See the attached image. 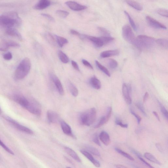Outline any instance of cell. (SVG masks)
<instances>
[{"instance_id": "cell-1", "label": "cell", "mask_w": 168, "mask_h": 168, "mask_svg": "<svg viewBox=\"0 0 168 168\" xmlns=\"http://www.w3.org/2000/svg\"><path fill=\"white\" fill-rule=\"evenodd\" d=\"M13 99L15 102L30 113L35 115H37L40 113V107L37 103L30 101L26 97L20 95H14Z\"/></svg>"}, {"instance_id": "cell-2", "label": "cell", "mask_w": 168, "mask_h": 168, "mask_svg": "<svg viewBox=\"0 0 168 168\" xmlns=\"http://www.w3.org/2000/svg\"><path fill=\"white\" fill-rule=\"evenodd\" d=\"M21 20L18 14L14 12H10L0 16V26L8 28L19 26Z\"/></svg>"}, {"instance_id": "cell-3", "label": "cell", "mask_w": 168, "mask_h": 168, "mask_svg": "<svg viewBox=\"0 0 168 168\" xmlns=\"http://www.w3.org/2000/svg\"><path fill=\"white\" fill-rule=\"evenodd\" d=\"M31 63L30 59L25 58L22 60L17 68L15 76L16 79L22 80L28 74L31 68Z\"/></svg>"}, {"instance_id": "cell-4", "label": "cell", "mask_w": 168, "mask_h": 168, "mask_svg": "<svg viewBox=\"0 0 168 168\" xmlns=\"http://www.w3.org/2000/svg\"><path fill=\"white\" fill-rule=\"evenodd\" d=\"M155 40L147 36L140 35L136 38L134 45L140 50L149 49L154 45Z\"/></svg>"}, {"instance_id": "cell-5", "label": "cell", "mask_w": 168, "mask_h": 168, "mask_svg": "<svg viewBox=\"0 0 168 168\" xmlns=\"http://www.w3.org/2000/svg\"><path fill=\"white\" fill-rule=\"evenodd\" d=\"M96 117V109L92 108L80 113L79 117V121L80 124L89 127L94 122Z\"/></svg>"}, {"instance_id": "cell-6", "label": "cell", "mask_w": 168, "mask_h": 168, "mask_svg": "<svg viewBox=\"0 0 168 168\" xmlns=\"http://www.w3.org/2000/svg\"><path fill=\"white\" fill-rule=\"evenodd\" d=\"M122 33L123 38L125 41L128 43L134 44L135 41L136 37L129 25L126 24L123 26Z\"/></svg>"}, {"instance_id": "cell-7", "label": "cell", "mask_w": 168, "mask_h": 168, "mask_svg": "<svg viewBox=\"0 0 168 168\" xmlns=\"http://www.w3.org/2000/svg\"><path fill=\"white\" fill-rule=\"evenodd\" d=\"M5 118L14 127L19 131L27 134H30V135H32L33 134V132L32 130L28 128L19 124L18 122L11 118V117L8 116H6L5 117Z\"/></svg>"}, {"instance_id": "cell-8", "label": "cell", "mask_w": 168, "mask_h": 168, "mask_svg": "<svg viewBox=\"0 0 168 168\" xmlns=\"http://www.w3.org/2000/svg\"><path fill=\"white\" fill-rule=\"evenodd\" d=\"M81 39L83 40L87 39L91 41L94 44V46L98 48H100L105 45L102 37H97L92 36L82 35Z\"/></svg>"}, {"instance_id": "cell-9", "label": "cell", "mask_w": 168, "mask_h": 168, "mask_svg": "<svg viewBox=\"0 0 168 168\" xmlns=\"http://www.w3.org/2000/svg\"><path fill=\"white\" fill-rule=\"evenodd\" d=\"M131 87L129 84L124 83L122 86V93L125 101L127 104L132 103L131 97Z\"/></svg>"}, {"instance_id": "cell-10", "label": "cell", "mask_w": 168, "mask_h": 168, "mask_svg": "<svg viewBox=\"0 0 168 168\" xmlns=\"http://www.w3.org/2000/svg\"><path fill=\"white\" fill-rule=\"evenodd\" d=\"M146 19L148 24L152 28L157 29H167V28L164 25L150 16H147Z\"/></svg>"}, {"instance_id": "cell-11", "label": "cell", "mask_w": 168, "mask_h": 168, "mask_svg": "<svg viewBox=\"0 0 168 168\" xmlns=\"http://www.w3.org/2000/svg\"><path fill=\"white\" fill-rule=\"evenodd\" d=\"M65 4L70 9L74 11H82L88 8L86 6L81 5L73 1H67L65 3Z\"/></svg>"}, {"instance_id": "cell-12", "label": "cell", "mask_w": 168, "mask_h": 168, "mask_svg": "<svg viewBox=\"0 0 168 168\" xmlns=\"http://www.w3.org/2000/svg\"><path fill=\"white\" fill-rule=\"evenodd\" d=\"M60 122L61 127L63 133L66 135L72 137L73 138H76L72 133L70 127L64 121H61Z\"/></svg>"}, {"instance_id": "cell-13", "label": "cell", "mask_w": 168, "mask_h": 168, "mask_svg": "<svg viewBox=\"0 0 168 168\" xmlns=\"http://www.w3.org/2000/svg\"><path fill=\"white\" fill-rule=\"evenodd\" d=\"M52 79L54 83L56 88L57 89L58 93L61 95H63L64 94V89L60 80L58 77L54 74L51 75Z\"/></svg>"}, {"instance_id": "cell-14", "label": "cell", "mask_w": 168, "mask_h": 168, "mask_svg": "<svg viewBox=\"0 0 168 168\" xmlns=\"http://www.w3.org/2000/svg\"><path fill=\"white\" fill-rule=\"evenodd\" d=\"M47 117L50 123H56L60 121V117L56 112L49 110L47 112Z\"/></svg>"}, {"instance_id": "cell-15", "label": "cell", "mask_w": 168, "mask_h": 168, "mask_svg": "<svg viewBox=\"0 0 168 168\" xmlns=\"http://www.w3.org/2000/svg\"><path fill=\"white\" fill-rule=\"evenodd\" d=\"M51 4L50 0H39L38 2L34 7L35 9L42 10L48 7Z\"/></svg>"}, {"instance_id": "cell-16", "label": "cell", "mask_w": 168, "mask_h": 168, "mask_svg": "<svg viewBox=\"0 0 168 168\" xmlns=\"http://www.w3.org/2000/svg\"><path fill=\"white\" fill-rule=\"evenodd\" d=\"M80 152L84 156H85L88 159L95 167H100V164L99 162L94 159L91 153L86 150H81Z\"/></svg>"}, {"instance_id": "cell-17", "label": "cell", "mask_w": 168, "mask_h": 168, "mask_svg": "<svg viewBox=\"0 0 168 168\" xmlns=\"http://www.w3.org/2000/svg\"><path fill=\"white\" fill-rule=\"evenodd\" d=\"M119 54L120 51L118 49L108 50L101 53L100 56L102 58H105L117 56Z\"/></svg>"}, {"instance_id": "cell-18", "label": "cell", "mask_w": 168, "mask_h": 168, "mask_svg": "<svg viewBox=\"0 0 168 168\" xmlns=\"http://www.w3.org/2000/svg\"><path fill=\"white\" fill-rule=\"evenodd\" d=\"M100 139L103 144L107 146L110 144L111 140L109 134L105 131H103L100 134Z\"/></svg>"}, {"instance_id": "cell-19", "label": "cell", "mask_w": 168, "mask_h": 168, "mask_svg": "<svg viewBox=\"0 0 168 168\" xmlns=\"http://www.w3.org/2000/svg\"><path fill=\"white\" fill-rule=\"evenodd\" d=\"M89 83L95 89L99 90L101 88V83L96 76H94L91 78L89 80Z\"/></svg>"}, {"instance_id": "cell-20", "label": "cell", "mask_w": 168, "mask_h": 168, "mask_svg": "<svg viewBox=\"0 0 168 168\" xmlns=\"http://www.w3.org/2000/svg\"><path fill=\"white\" fill-rule=\"evenodd\" d=\"M64 149H65V152L67 153L74 160L80 163L82 162V160L78 156L77 153L73 150H72L70 148L67 147H65Z\"/></svg>"}, {"instance_id": "cell-21", "label": "cell", "mask_w": 168, "mask_h": 168, "mask_svg": "<svg viewBox=\"0 0 168 168\" xmlns=\"http://www.w3.org/2000/svg\"><path fill=\"white\" fill-rule=\"evenodd\" d=\"M6 33L7 34L11 36L16 37L20 40H21L22 38L20 33L17 30L12 28H8L6 30Z\"/></svg>"}, {"instance_id": "cell-22", "label": "cell", "mask_w": 168, "mask_h": 168, "mask_svg": "<svg viewBox=\"0 0 168 168\" xmlns=\"http://www.w3.org/2000/svg\"><path fill=\"white\" fill-rule=\"evenodd\" d=\"M126 2L129 5L134 9L138 11H142V10L143 8L141 5L138 2L133 0H126Z\"/></svg>"}, {"instance_id": "cell-23", "label": "cell", "mask_w": 168, "mask_h": 168, "mask_svg": "<svg viewBox=\"0 0 168 168\" xmlns=\"http://www.w3.org/2000/svg\"><path fill=\"white\" fill-rule=\"evenodd\" d=\"M144 157L145 158L148 159V160L153 162L154 163L160 165V166H161L162 164L161 162L157 159L154 156L149 153H145L144 154Z\"/></svg>"}, {"instance_id": "cell-24", "label": "cell", "mask_w": 168, "mask_h": 168, "mask_svg": "<svg viewBox=\"0 0 168 168\" xmlns=\"http://www.w3.org/2000/svg\"><path fill=\"white\" fill-rule=\"evenodd\" d=\"M68 85L70 91L73 96L74 97H77L79 92L76 87L70 81L68 82Z\"/></svg>"}, {"instance_id": "cell-25", "label": "cell", "mask_w": 168, "mask_h": 168, "mask_svg": "<svg viewBox=\"0 0 168 168\" xmlns=\"http://www.w3.org/2000/svg\"><path fill=\"white\" fill-rule=\"evenodd\" d=\"M157 43L159 46L164 48V49H167L168 47V40L167 38H159L155 41Z\"/></svg>"}, {"instance_id": "cell-26", "label": "cell", "mask_w": 168, "mask_h": 168, "mask_svg": "<svg viewBox=\"0 0 168 168\" xmlns=\"http://www.w3.org/2000/svg\"><path fill=\"white\" fill-rule=\"evenodd\" d=\"M55 37L58 45L61 47H62L68 43V40L65 38L57 35H56Z\"/></svg>"}, {"instance_id": "cell-27", "label": "cell", "mask_w": 168, "mask_h": 168, "mask_svg": "<svg viewBox=\"0 0 168 168\" xmlns=\"http://www.w3.org/2000/svg\"><path fill=\"white\" fill-rule=\"evenodd\" d=\"M96 65L98 68L102 71L103 73L105 74L109 77L111 76V74L110 72L108 70V69L106 68L104 66H103L98 61H95Z\"/></svg>"}, {"instance_id": "cell-28", "label": "cell", "mask_w": 168, "mask_h": 168, "mask_svg": "<svg viewBox=\"0 0 168 168\" xmlns=\"http://www.w3.org/2000/svg\"><path fill=\"white\" fill-rule=\"evenodd\" d=\"M58 56L61 62L64 63H67L69 62V58L67 55L61 51L58 52Z\"/></svg>"}, {"instance_id": "cell-29", "label": "cell", "mask_w": 168, "mask_h": 168, "mask_svg": "<svg viewBox=\"0 0 168 168\" xmlns=\"http://www.w3.org/2000/svg\"><path fill=\"white\" fill-rule=\"evenodd\" d=\"M87 151L92 154L97 156H100V153L98 150L94 147L90 146L86 147Z\"/></svg>"}, {"instance_id": "cell-30", "label": "cell", "mask_w": 168, "mask_h": 168, "mask_svg": "<svg viewBox=\"0 0 168 168\" xmlns=\"http://www.w3.org/2000/svg\"><path fill=\"white\" fill-rule=\"evenodd\" d=\"M115 149L117 153L120 154L122 155V156H124L125 158L130 159V160L131 161L134 160V159L132 156L129 154H128L124 152V151H122L121 149H119V148L115 147Z\"/></svg>"}, {"instance_id": "cell-31", "label": "cell", "mask_w": 168, "mask_h": 168, "mask_svg": "<svg viewBox=\"0 0 168 168\" xmlns=\"http://www.w3.org/2000/svg\"><path fill=\"white\" fill-rule=\"evenodd\" d=\"M56 13L60 18L63 19L66 18L69 14L67 11L60 10H57Z\"/></svg>"}, {"instance_id": "cell-32", "label": "cell", "mask_w": 168, "mask_h": 168, "mask_svg": "<svg viewBox=\"0 0 168 168\" xmlns=\"http://www.w3.org/2000/svg\"><path fill=\"white\" fill-rule=\"evenodd\" d=\"M98 29L99 30V32L100 34L102 35V36H104V37L111 36L110 32L107 30L105 28L99 27H98Z\"/></svg>"}, {"instance_id": "cell-33", "label": "cell", "mask_w": 168, "mask_h": 168, "mask_svg": "<svg viewBox=\"0 0 168 168\" xmlns=\"http://www.w3.org/2000/svg\"><path fill=\"white\" fill-rule=\"evenodd\" d=\"M124 13L125 14L126 16H127L128 20H129L130 23L132 27L133 28L134 30L136 31L137 30V27L135 23V22H134L133 19L131 18V17L130 15L129 14V13L127 12V11H125Z\"/></svg>"}, {"instance_id": "cell-34", "label": "cell", "mask_w": 168, "mask_h": 168, "mask_svg": "<svg viewBox=\"0 0 168 168\" xmlns=\"http://www.w3.org/2000/svg\"><path fill=\"white\" fill-rule=\"evenodd\" d=\"M108 65L111 69H115L118 65L117 61L113 59H109L108 61Z\"/></svg>"}, {"instance_id": "cell-35", "label": "cell", "mask_w": 168, "mask_h": 168, "mask_svg": "<svg viewBox=\"0 0 168 168\" xmlns=\"http://www.w3.org/2000/svg\"><path fill=\"white\" fill-rule=\"evenodd\" d=\"M107 122L105 116L102 117L100 118L98 123L96 125H95L94 128H99L102 127L103 125L105 124Z\"/></svg>"}, {"instance_id": "cell-36", "label": "cell", "mask_w": 168, "mask_h": 168, "mask_svg": "<svg viewBox=\"0 0 168 168\" xmlns=\"http://www.w3.org/2000/svg\"><path fill=\"white\" fill-rule=\"evenodd\" d=\"M157 12L159 15L168 18V12L167 10L163 8H159L157 10Z\"/></svg>"}, {"instance_id": "cell-37", "label": "cell", "mask_w": 168, "mask_h": 168, "mask_svg": "<svg viewBox=\"0 0 168 168\" xmlns=\"http://www.w3.org/2000/svg\"><path fill=\"white\" fill-rule=\"evenodd\" d=\"M159 105L160 106L161 111L162 114H163L164 116V117L167 120H168V112L166 108L164 106L159 102Z\"/></svg>"}, {"instance_id": "cell-38", "label": "cell", "mask_w": 168, "mask_h": 168, "mask_svg": "<svg viewBox=\"0 0 168 168\" xmlns=\"http://www.w3.org/2000/svg\"><path fill=\"white\" fill-rule=\"evenodd\" d=\"M136 105L137 108H138L139 110L141 111V112L145 116H147V114L145 112L144 106L140 102H137L136 103Z\"/></svg>"}, {"instance_id": "cell-39", "label": "cell", "mask_w": 168, "mask_h": 168, "mask_svg": "<svg viewBox=\"0 0 168 168\" xmlns=\"http://www.w3.org/2000/svg\"><path fill=\"white\" fill-rule=\"evenodd\" d=\"M0 145L4 148V149L8 153H9L11 155H14V154L6 145L1 140H0Z\"/></svg>"}, {"instance_id": "cell-40", "label": "cell", "mask_w": 168, "mask_h": 168, "mask_svg": "<svg viewBox=\"0 0 168 168\" xmlns=\"http://www.w3.org/2000/svg\"><path fill=\"white\" fill-rule=\"evenodd\" d=\"M6 47H18L20 46V45L15 42L9 41L7 42L6 43Z\"/></svg>"}, {"instance_id": "cell-41", "label": "cell", "mask_w": 168, "mask_h": 168, "mask_svg": "<svg viewBox=\"0 0 168 168\" xmlns=\"http://www.w3.org/2000/svg\"><path fill=\"white\" fill-rule=\"evenodd\" d=\"M41 15L50 21L51 22H54L55 21L54 18L48 14L43 13L41 14Z\"/></svg>"}, {"instance_id": "cell-42", "label": "cell", "mask_w": 168, "mask_h": 168, "mask_svg": "<svg viewBox=\"0 0 168 168\" xmlns=\"http://www.w3.org/2000/svg\"><path fill=\"white\" fill-rule=\"evenodd\" d=\"M130 112L131 114H132L134 116H135L137 120L138 124H140L141 121L142 119L138 114H136L132 109H130Z\"/></svg>"}, {"instance_id": "cell-43", "label": "cell", "mask_w": 168, "mask_h": 168, "mask_svg": "<svg viewBox=\"0 0 168 168\" xmlns=\"http://www.w3.org/2000/svg\"><path fill=\"white\" fill-rule=\"evenodd\" d=\"M112 108L111 107H109L107 108V112H106V115L105 116L107 122H108L110 119L112 113Z\"/></svg>"}, {"instance_id": "cell-44", "label": "cell", "mask_w": 168, "mask_h": 168, "mask_svg": "<svg viewBox=\"0 0 168 168\" xmlns=\"http://www.w3.org/2000/svg\"><path fill=\"white\" fill-rule=\"evenodd\" d=\"M116 124L117 125H119L120 127L124 128H127L128 127L127 124H124L121 121L118 119H116L115 121Z\"/></svg>"}, {"instance_id": "cell-45", "label": "cell", "mask_w": 168, "mask_h": 168, "mask_svg": "<svg viewBox=\"0 0 168 168\" xmlns=\"http://www.w3.org/2000/svg\"><path fill=\"white\" fill-rule=\"evenodd\" d=\"M92 141H93L95 144L99 145V146H101L100 142L99 141L98 138L97 134H95V135H94L93 139H92Z\"/></svg>"}, {"instance_id": "cell-46", "label": "cell", "mask_w": 168, "mask_h": 168, "mask_svg": "<svg viewBox=\"0 0 168 168\" xmlns=\"http://www.w3.org/2000/svg\"><path fill=\"white\" fill-rule=\"evenodd\" d=\"M82 63L84 65L87 67L88 68L93 70V67L91 65V64L88 61L85 60H82Z\"/></svg>"}, {"instance_id": "cell-47", "label": "cell", "mask_w": 168, "mask_h": 168, "mask_svg": "<svg viewBox=\"0 0 168 168\" xmlns=\"http://www.w3.org/2000/svg\"><path fill=\"white\" fill-rule=\"evenodd\" d=\"M138 157L140 159V160L145 165H146L147 166L151 168H154V167L151 166L150 164L148 163L147 162L144 160V159L141 157V156H138Z\"/></svg>"}, {"instance_id": "cell-48", "label": "cell", "mask_w": 168, "mask_h": 168, "mask_svg": "<svg viewBox=\"0 0 168 168\" xmlns=\"http://www.w3.org/2000/svg\"><path fill=\"white\" fill-rule=\"evenodd\" d=\"M4 58L5 60H10L12 58V54L10 52H8L4 56Z\"/></svg>"}, {"instance_id": "cell-49", "label": "cell", "mask_w": 168, "mask_h": 168, "mask_svg": "<svg viewBox=\"0 0 168 168\" xmlns=\"http://www.w3.org/2000/svg\"><path fill=\"white\" fill-rule=\"evenodd\" d=\"M71 64L72 66H73L75 69L77 70L78 71H80V70L79 66H78V64L76 62H75V61H72Z\"/></svg>"}, {"instance_id": "cell-50", "label": "cell", "mask_w": 168, "mask_h": 168, "mask_svg": "<svg viewBox=\"0 0 168 168\" xmlns=\"http://www.w3.org/2000/svg\"><path fill=\"white\" fill-rule=\"evenodd\" d=\"M70 32L72 35L78 36V37H79L80 38L81 35H82L79 32L73 29L71 30L70 31Z\"/></svg>"}, {"instance_id": "cell-51", "label": "cell", "mask_w": 168, "mask_h": 168, "mask_svg": "<svg viewBox=\"0 0 168 168\" xmlns=\"http://www.w3.org/2000/svg\"><path fill=\"white\" fill-rule=\"evenodd\" d=\"M149 94H148L147 92L145 93L143 98V101L144 103L147 101L148 97H149Z\"/></svg>"}, {"instance_id": "cell-52", "label": "cell", "mask_w": 168, "mask_h": 168, "mask_svg": "<svg viewBox=\"0 0 168 168\" xmlns=\"http://www.w3.org/2000/svg\"><path fill=\"white\" fill-rule=\"evenodd\" d=\"M156 147L157 148L158 150L159 151V152H162V151H163V150H162V147L161 146V145L160 144H157L156 145Z\"/></svg>"}, {"instance_id": "cell-53", "label": "cell", "mask_w": 168, "mask_h": 168, "mask_svg": "<svg viewBox=\"0 0 168 168\" xmlns=\"http://www.w3.org/2000/svg\"><path fill=\"white\" fill-rule=\"evenodd\" d=\"M153 113L154 115V116L156 117L157 119L158 120V121L159 122H160V118H159V116L157 112L156 111H153Z\"/></svg>"}, {"instance_id": "cell-54", "label": "cell", "mask_w": 168, "mask_h": 168, "mask_svg": "<svg viewBox=\"0 0 168 168\" xmlns=\"http://www.w3.org/2000/svg\"><path fill=\"white\" fill-rule=\"evenodd\" d=\"M65 158L66 159V160L67 161H68V162H69L72 165H74L73 163V162H72V161L70 160V159H69V158H68V157H65Z\"/></svg>"}, {"instance_id": "cell-55", "label": "cell", "mask_w": 168, "mask_h": 168, "mask_svg": "<svg viewBox=\"0 0 168 168\" xmlns=\"http://www.w3.org/2000/svg\"><path fill=\"white\" fill-rule=\"evenodd\" d=\"M116 167L117 168H126L127 167H125L124 166H123V165H120V164H118V165H116Z\"/></svg>"}, {"instance_id": "cell-56", "label": "cell", "mask_w": 168, "mask_h": 168, "mask_svg": "<svg viewBox=\"0 0 168 168\" xmlns=\"http://www.w3.org/2000/svg\"><path fill=\"white\" fill-rule=\"evenodd\" d=\"M7 49H8V47H6V48H0V51H7Z\"/></svg>"}, {"instance_id": "cell-57", "label": "cell", "mask_w": 168, "mask_h": 168, "mask_svg": "<svg viewBox=\"0 0 168 168\" xmlns=\"http://www.w3.org/2000/svg\"><path fill=\"white\" fill-rule=\"evenodd\" d=\"M2 110L1 107H0V114H1L2 113Z\"/></svg>"}]
</instances>
